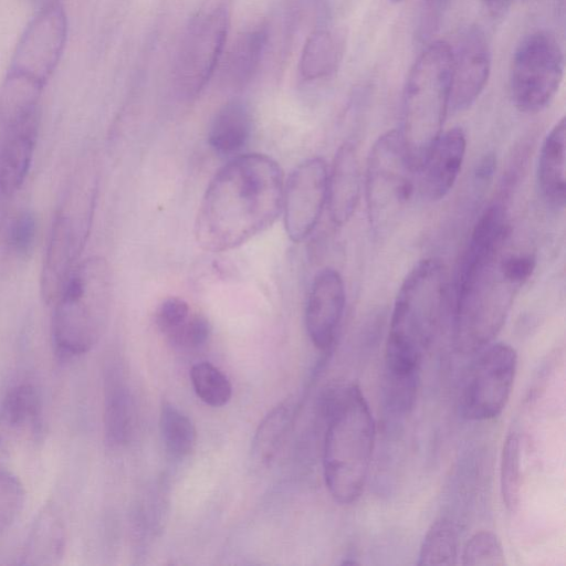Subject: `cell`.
Listing matches in <instances>:
<instances>
[{
  "label": "cell",
  "mask_w": 566,
  "mask_h": 566,
  "mask_svg": "<svg viewBox=\"0 0 566 566\" xmlns=\"http://www.w3.org/2000/svg\"><path fill=\"white\" fill-rule=\"evenodd\" d=\"M510 239V232L489 222L473 228L452 303L453 344L462 354H476L493 343L535 269V256L511 251Z\"/></svg>",
  "instance_id": "1"
},
{
  "label": "cell",
  "mask_w": 566,
  "mask_h": 566,
  "mask_svg": "<svg viewBox=\"0 0 566 566\" xmlns=\"http://www.w3.org/2000/svg\"><path fill=\"white\" fill-rule=\"evenodd\" d=\"M284 174L264 154L237 156L210 180L195 220L206 251L238 248L269 229L282 212Z\"/></svg>",
  "instance_id": "2"
},
{
  "label": "cell",
  "mask_w": 566,
  "mask_h": 566,
  "mask_svg": "<svg viewBox=\"0 0 566 566\" xmlns=\"http://www.w3.org/2000/svg\"><path fill=\"white\" fill-rule=\"evenodd\" d=\"M326 419L323 472L331 496L348 505L361 495L375 446V421L369 405L355 384L327 389L322 398Z\"/></svg>",
  "instance_id": "3"
},
{
  "label": "cell",
  "mask_w": 566,
  "mask_h": 566,
  "mask_svg": "<svg viewBox=\"0 0 566 566\" xmlns=\"http://www.w3.org/2000/svg\"><path fill=\"white\" fill-rule=\"evenodd\" d=\"M448 279L444 264L434 258L421 260L405 277L391 314L385 373L419 374L448 311Z\"/></svg>",
  "instance_id": "4"
},
{
  "label": "cell",
  "mask_w": 566,
  "mask_h": 566,
  "mask_svg": "<svg viewBox=\"0 0 566 566\" xmlns=\"http://www.w3.org/2000/svg\"><path fill=\"white\" fill-rule=\"evenodd\" d=\"M113 290L105 258L94 255L78 262L53 303L51 336L60 356L86 354L97 343L109 316Z\"/></svg>",
  "instance_id": "5"
},
{
  "label": "cell",
  "mask_w": 566,
  "mask_h": 566,
  "mask_svg": "<svg viewBox=\"0 0 566 566\" xmlns=\"http://www.w3.org/2000/svg\"><path fill=\"white\" fill-rule=\"evenodd\" d=\"M451 72L452 49L444 41L430 42L409 71L399 132L416 171L442 133L450 109Z\"/></svg>",
  "instance_id": "6"
},
{
  "label": "cell",
  "mask_w": 566,
  "mask_h": 566,
  "mask_svg": "<svg viewBox=\"0 0 566 566\" xmlns=\"http://www.w3.org/2000/svg\"><path fill=\"white\" fill-rule=\"evenodd\" d=\"M96 178L80 168L64 193L52 223L41 271V294L46 304L54 303L86 243L92 223Z\"/></svg>",
  "instance_id": "7"
},
{
  "label": "cell",
  "mask_w": 566,
  "mask_h": 566,
  "mask_svg": "<svg viewBox=\"0 0 566 566\" xmlns=\"http://www.w3.org/2000/svg\"><path fill=\"white\" fill-rule=\"evenodd\" d=\"M416 187V169L399 129L380 135L368 154L364 191L368 222L385 235L400 217Z\"/></svg>",
  "instance_id": "8"
},
{
  "label": "cell",
  "mask_w": 566,
  "mask_h": 566,
  "mask_svg": "<svg viewBox=\"0 0 566 566\" xmlns=\"http://www.w3.org/2000/svg\"><path fill=\"white\" fill-rule=\"evenodd\" d=\"M564 77V54L548 31L526 34L517 43L510 67L509 90L523 113H538L555 97Z\"/></svg>",
  "instance_id": "9"
},
{
  "label": "cell",
  "mask_w": 566,
  "mask_h": 566,
  "mask_svg": "<svg viewBox=\"0 0 566 566\" xmlns=\"http://www.w3.org/2000/svg\"><path fill=\"white\" fill-rule=\"evenodd\" d=\"M476 354L463 379L459 406L465 419L485 421L499 417L510 399L517 354L506 343H491Z\"/></svg>",
  "instance_id": "10"
},
{
  "label": "cell",
  "mask_w": 566,
  "mask_h": 566,
  "mask_svg": "<svg viewBox=\"0 0 566 566\" xmlns=\"http://www.w3.org/2000/svg\"><path fill=\"white\" fill-rule=\"evenodd\" d=\"M228 31L229 14L224 8H214L191 19L174 69L175 86L182 98H195L205 88L222 59Z\"/></svg>",
  "instance_id": "11"
},
{
  "label": "cell",
  "mask_w": 566,
  "mask_h": 566,
  "mask_svg": "<svg viewBox=\"0 0 566 566\" xmlns=\"http://www.w3.org/2000/svg\"><path fill=\"white\" fill-rule=\"evenodd\" d=\"M69 33L67 15L59 2L44 6L28 23L7 72L46 85L63 55Z\"/></svg>",
  "instance_id": "12"
},
{
  "label": "cell",
  "mask_w": 566,
  "mask_h": 566,
  "mask_svg": "<svg viewBox=\"0 0 566 566\" xmlns=\"http://www.w3.org/2000/svg\"><path fill=\"white\" fill-rule=\"evenodd\" d=\"M328 168L321 157L298 164L284 182L282 211L290 240L301 242L316 227L327 201Z\"/></svg>",
  "instance_id": "13"
},
{
  "label": "cell",
  "mask_w": 566,
  "mask_h": 566,
  "mask_svg": "<svg viewBox=\"0 0 566 566\" xmlns=\"http://www.w3.org/2000/svg\"><path fill=\"white\" fill-rule=\"evenodd\" d=\"M491 73V49L480 25L467 27L452 51L450 109L469 108L481 95Z\"/></svg>",
  "instance_id": "14"
},
{
  "label": "cell",
  "mask_w": 566,
  "mask_h": 566,
  "mask_svg": "<svg viewBox=\"0 0 566 566\" xmlns=\"http://www.w3.org/2000/svg\"><path fill=\"white\" fill-rule=\"evenodd\" d=\"M342 275L332 268L313 279L305 306V326L313 345L327 350L334 343L345 310Z\"/></svg>",
  "instance_id": "15"
},
{
  "label": "cell",
  "mask_w": 566,
  "mask_h": 566,
  "mask_svg": "<svg viewBox=\"0 0 566 566\" xmlns=\"http://www.w3.org/2000/svg\"><path fill=\"white\" fill-rule=\"evenodd\" d=\"M467 150L462 128L442 132L416 171V187L429 201L443 199L454 186Z\"/></svg>",
  "instance_id": "16"
},
{
  "label": "cell",
  "mask_w": 566,
  "mask_h": 566,
  "mask_svg": "<svg viewBox=\"0 0 566 566\" xmlns=\"http://www.w3.org/2000/svg\"><path fill=\"white\" fill-rule=\"evenodd\" d=\"M42 400L32 384H18L0 401V450L15 452L40 434Z\"/></svg>",
  "instance_id": "17"
},
{
  "label": "cell",
  "mask_w": 566,
  "mask_h": 566,
  "mask_svg": "<svg viewBox=\"0 0 566 566\" xmlns=\"http://www.w3.org/2000/svg\"><path fill=\"white\" fill-rule=\"evenodd\" d=\"M40 119L0 125V197L23 185L35 150Z\"/></svg>",
  "instance_id": "18"
},
{
  "label": "cell",
  "mask_w": 566,
  "mask_h": 566,
  "mask_svg": "<svg viewBox=\"0 0 566 566\" xmlns=\"http://www.w3.org/2000/svg\"><path fill=\"white\" fill-rule=\"evenodd\" d=\"M361 172L357 146L344 142L337 149L327 177V201L332 221L346 224L358 206L361 193Z\"/></svg>",
  "instance_id": "19"
},
{
  "label": "cell",
  "mask_w": 566,
  "mask_h": 566,
  "mask_svg": "<svg viewBox=\"0 0 566 566\" xmlns=\"http://www.w3.org/2000/svg\"><path fill=\"white\" fill-rule=\"evenodd\" d=\"M66 530L53 505L43 506L34 517L22 547L19 564L45 566L57 564L65 551Z\"/></svg>",
  "instance_id": "20"
},
{
  "label": "cell",
  "mask_w": 566,
  "mask_h": 566,
  "mask_svg": "<svg viewBox=\"0 0 566 566\" xmlns=\"http://www.w3.org/2000/svg\"><path fill=\"white\" fill-rule=\"evenodd\" d=\"M565 118L546 135L539 151L537 182L543 200L552 208L565 205Z\"/></svg>",
  "instance_id": "21"
},
{
  "label": "cell",
  "mask_w": 566,
  "mask_h": 566,
  "mask_svg": "<svg viewBox=\"0 0 566 566\" xmlns=\"http://www.w3.org/2000/svg\"><path fill=\"white\" fill-rule=\"evenodd\" d=\"M268 41L264 24L240 33L220 64L222 82L232 88L244 87L256 73Z\"/></svg>",
  "instance_id": "22"
},
{
  "label": "cell",
  "mask_w": 566,
  "mask_h": 566,
  "mask_svg": "<svg viewBox=\"0 0 566 566\" xmlns=\"http://www.w3.org/2000/svg\"><path fill=\"white\" fill-rule=\"evenodd\" d=\"M104 426L109 444L119 447L129 441L134 405L127 386L115 369L107 371L105 378Z\"/></svg>",
  "instance_id": "23"
},
{
  "label": "cell",
  "mask_w": 566,
  "mask_h": 566,
  "mask_svg": "<svg viewBox=\"0 0 566 566\" xmlns=\"http://www.w3.org/2000/svg\"><path fill=\"white\" fill-rule=\"evenodd\" d=\"M251 129L252 119L248 106L240 99H232L216 113L208 140L217 153L233 154L247 144Z\"/></svg>",
  "instance_id": "24"
},
{
  "label": "cell",
  "mask_w": 566,
  "mask_h": 566,
  "mask_svg": "<svg viewBox=\"0 0 566 566\" xmlns=\"http://www.w3.org/2000/svg\"><path fill=\"white\" fill-rule=\"evenodd\" d=\"M344 41L327 28L314 30L307 38L300 59V73L306 81L322 80L332 75L342 61Z\"/></svg>",
  "instance_id": "25"
},
{
  "label": "cell",
  "mask_w": 566,
  "mask_h": 566,
  "mask_svg": "<svg viewBox=\"0 0 566 566\" xmlns=\"http://www.w3.org/2000/svg\"><path fill=\"white\" fill-rule=\"evenodd\" d=\"M294 418L292 399L274 407L260 422L251 444V460L260 468H268L277 455L290 432Z\"/></svg>",
  "instance_id": "26"
},
{
  "label": "cell",
  "mask_w": 566,
  "mask_h": 566,
  "mask_svg": "<svg viewBox=\"0 0 566 566\" xmlns=\"http://www.w3.org/2000/svg\"><path fill=\"white\" fill-rule=\"evenodd\" d=\"M459 557V535L455 524L441 517L427 531L418 554V565H455Z\"/></svg>",
  "instance_id": "27"
},
{
  "label": "cell",
  "mask_w": 566,
  "mask_h": 566,
  "mask_svg": "<svg viewBox=\"0 0 566 566\" xmlns=\"http://www.w3.org/2000/svg\"><path fill=\"white\" fill-rule=\"evenodd\" d=\"M159 429L163 443L175 458L189 455L197 442V431L191 419L169 401L160 407Z\"/></svg>",
  "instance_id": "28"
},
{
  "label": "cell",
  "mask_w": 566,
  "mask_h": 566,
  "mask_svg": "<svg viewBox=\"0 0 566 566\" xmlns=\"http://www.w3.org/2000/svg\"><path fill=\"white\" fill-rule=\"evenodd\" d=\"M521 449L516 432L506 436L500 464V488L503 503L511 512L515 511L521 499Z\"/></svg>",
  "instance_id": "29"
},
{
  "label": "cell",
  "mask_w": 566,
  "mask_h": 566,
  "mask_svg": "<svg viewBox=\"0 0 566 566\" xmlns=\"http://www.w3.org/2000/svg\"><path fill=\"white\" fill-rule=\"evenodd\" d=\"M190 379L198 398L211 407H222L232 396L228 377L214 365L201 361L192 366Z\"/></svg>",
  "instance_id": "30"
},
{
  "label": "cell",
  "mask_w": 566,
  "mask_h": 566,
  "mask_svg": "<svg viewBox=\"0 0 566 566\" xmlns=\"http://www.w3.org/2000/svg\"><path fill=\"white\" fill-rule=\"evenodd\" d=\"M36 231V219L32 211L17 212L2 229L1 241L4 251L17 259H27L34 248Z\"/></svg>",
  "instance_id": "31"
},
{
  "label": "cell",
  "mask_w": 566,
  "mask_h": 566,
  "mask_svg": "<svg viewBox=\"0 0 566 566\" xmlns=\"http://www.w3.org/2000/svg\"><path fill=\"white\" fill-rule=\"evenodd\" d=\"M460 557L464 566H503L506 563L502 542L491 531L474 533L465 542Z\"/></svg>",
  "instance_id": "32"
},
{
  "label": "cell",
  "mask_w": 566,
  "mask_h": 566,
  "mask_svg": "<svg viewBox=\"0 0 566 566\" xmlns=\"http://www.w3.org/2000/svg\"><path fill=\"white\" fill-rule=\"evenodd\" d=\"M24 501L25 491L18 476L0 465V534L15 523Z\"/></svg>",
  "instance_id": "33"
},
{
  "label": "cell",
  "mask_w": 566,
  "mask_h": 566,
  "mask_svg": "<svg viewBox=\"0 0 566 566\" xmlns=\"http://www.w3.org/2000/svg\"><path fill=\"white\" fill-rule=\"evenodd\" d=\"M419 374L395 375L385 373L384 391L392 411L405 412L413 405Z\"/></svg>",
  "instance_id": "34"
},
{
  "label": "cell",
  "mask_w": 566,
  "mask_h": 566,
  "mask_svg": "<svg viewBox=\"0 0 566 566\" xmlns=\"http://www.w3.org/2000/svg\"><path fill=\"white\" fill-rule=\"evenodd\" d=\"M210 335L211 325L208 318L203 314L192 312L167 340L177 349L197 350L208 343Z\"/></svg>",
  "instance_id": "35"
},
{
  "label": "cell",
  "mask_w": 566,
  "mask_h": 566,
  "mask_svg": "<svg viewBox=\"0 0 566 566\" xmlns=\"http://www.w3.org/2000/svg\"><path fill=\"white\" fill-rule=\"evenodd\" d=\"M191 313L192 310L185 300L171 296L158 305L155 322L167 339L189 318Z\"/></svg>",
  "instance_id": "36"
},
{
  "label": "cell",
  "mask_w": 566,
  "mask_h": 566,
  "mask_svg": "<svg viewBox=\"0 0 566 566\" xmlns=\"http://www.w3.org/2000/svg\"><path fill=\"white\" fill-rule=\"evenodd\" d=\"M452 0H421L416 36L420 43H427L438 31Z\"/></svg>",
  "instance_id": "37"
},
{
  "label": "cell",
  "mask_w": 566,
  "mask_h": 566,
  "mask_svg": "<svg viewBox=\"0 0 566 566\" xmlns=\"http://www.w3.org/2000/svg\"><path fill=\"white\" fill-rule=\"evenodd\" d=\"M489 14L493 18L503 17L513 4L514 0H482Z\"/></svg>",
  "instance_id": "38"
},
{
  "label": "cell",
  "mask_w": 566,
  "mask_h": 566,
  "mask_svg": "<svg viewBox=\"0 0 566 566\" xmlns=\"http://www.w3.org/2000/svg\"><path fill=\"white\" fill-rule=\"evenodd\" d=\"M495 169V158L492 154L485 156L480 163L476 169V179L480 181L488 180L494 172Z\"/></svg>",
  "instance_id": "39"
},
{
  "label": "cell",
  "mask_w": 566,
  "mask_h": 566,
  "mask_svg": "<svg viewBox=\"0 0 566 566\" xmlns=\"http://www.w3.org/2000/svg\"><path fill=\"white\" fill-rule=\"evenodd\" d=\"M390 2H394V3H397V2H400L402 0H389Z\"/></svg>",
  "instance_id": "40"
}]
</instances>
